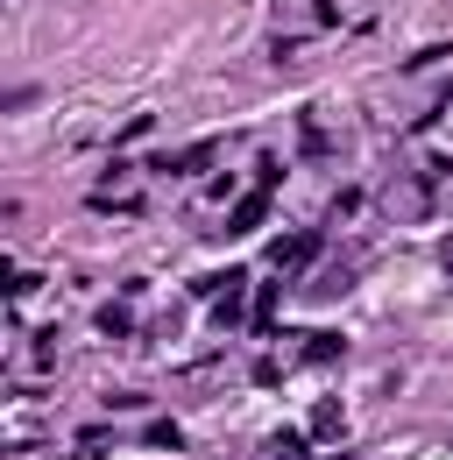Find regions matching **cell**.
Wrapping results in <instances>:
<instances>
[{"label":"cell","mask_w":453,"mask_h":460,"mask_svg":"<svg viewBox=\"0 0 453 460\" xmlns=\"http://www.w3.org/2000/svg\"><path fill=\"white\" fill-rule=\"evenodd\" d=\"M220 156V142L206 135V142H191V149H170V156H156V177H191V171H206Z\"/></svg>","instance_id":"obj_1"},{"label":"cell","mask_w":453,"mask_h":460,"mask_svg":"<svg viewBox=\"0 0 453 460\" xmlns=\"http://www.w3.org/2000/svg\"><path fill=\"white\" fill-rule=\"evenodd\" d=\"M319 255V234H290V241H270V262H277V277L283 270H305Z\"/></svg>","instance_id":"obj_2"},{"label":"cell","mask_w":453,"mask_h":460,"mask_svg":"<svg viewBox=\"0 0 453 460\" xmlns=\"http://www.w3.org/2000/svg\"><path fill=\"white\" fill-rule=\"evenodd\" d=\"M262 213H270V191L255 184V191H248V199H241V206L226 213V234H248V227H262ZM226 234H220V241H226Z\"/></svg>","instance_id":"obj_3"},{"label":"cell","mask_w":453,"mask_h":460,"mask_svg":"<svg viewBox=\"0 0 453 460\" xmlns=\"http://www.w3.org/2000/svg\"><path fill=\"white\" fill-rule=\"evenodd\" d=\"M340 333H312V341H305V361H340Z\"/></svg>","instance_id":"obj_4"},{"label":"cell","mask_w":453,"mask_h":460,"mask_svg":"<svg viewBox=\"0 0 453 460\" xmlns=\"http://www.w3.org/2000/svg\"><path fill=\"white\" fill-rule=\"evenodd\" d=\"M340 425H347V411H340V403H319V411H312V432H319V439H333Z\"/></svg>","instance_id":"obj_5"},{"label":"cell","mask_w":453,"mask_h":460,"mask_svg":"<svg viewBox=\"0 0 453 460\" xmlns=\"http://www.w3.org/2000/svg\"><path fill=\"white\" fill-rule=\"evenodd\" d=\"M128 326H135V319H128V305H107V312H100V333H113V341H120Z\"/></svg>","instance_id":"obj_6"},{"label":"cell","mask_w":453,"mask_h":460,"mask_svg":"<svg viewBox=\"0 0 453 460\" xmlns=\"http://www.w3.org/2000/svg\"><path fill=\"white\" fill-rule=\"evenodd\" d=\"M142 439H149V447H184V432H177V425H170V418H156V425H149V432H142Z\"/></svg>","instance_id":"obj_7"},{"label":"cell","mask_w":453,"mask_h":460,"mask_svg":"<svg viewBox=\"0 0 453 460\" xmlns=\"http://www.w3.org/2000/svg\"><path fill=\"white\" fill-rule=\"evenodd\" d=\"M440 255H447V270H453V241H447V248H440Z\"/></svg>","instance_id":"obj_8"}]
</instances>
